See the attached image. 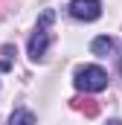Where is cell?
Returning <instances> with one entry per match:
<instances>
[{"instance_id": "7", "label": "cell", "mask_w": 122, "mask_h": 125, "mask_svg": "<svg viewBox=\"0 0 122 125\" xmlns=\"http://www.w3.org/2000/svg\"><path fill=\"white\" fill-rule=\"evenodd\" d=\"M111 125H122V122H119V119H113V122H111Z\"/></svg>"}, {"instance_id": "4", "label": "cell", "mask_w": 122, "mask_h": 125, "mask_svg": "<svg viewBox=\"0 0 122 125\" xmlns=\"http://www.w3.org/2000/svg\"><path fill=\"white\" fill-rule=\"evenodd\" d=\"M90 50L96 52V55H102V58H105L108 52H113V38H108V35H102V38H96V41L90 44Z\"/></svg>"}, {"instance_id": "3", "label": "cell", "mask_w": 122, "mask_h": 125, "mask_svg": "<svg viewBox=\"0 0 122 125\" xmlns=\"http://www.w3.org/2000/svg\"><path fill=\"white\" fill-rule=\"evenodd\" d=\"M70 15L79 21H96L102 15V3L99 0H73L70 3Z\"/></svg>"}, {"instance_id": "5", "label": "cell", "mask_w": 122, "mask_h": 125, "mask_svg": "<svg viewBox=\"0 0 122 125\" xmlns=\"http://www.w3.org/2000/svg\"><path fill=\"white\" fill-rule=\"evenodd\" d=\"M73 105L84 114V116H96L99 114V105H96V99H73Z\"/></svg>"}, {"instance_id": "6", "label": "cell", "mask_w": 122, "mask_h": 125, "mask_svg": "<svg viewBox=\"0 0 122 125\" xmlns=\"http://www.w3.org/2000/svg\"><path fill=\"white\" fill-rule=\"evenodd\" d=\"M12 125H35V116H32L29 111H15V116H12Z\"/></svg>"}, {"instance_id": "1", "label": "cell", "mask_w": 122, "mask_h": 125, "mask_svg": "<svg viewBox=\"0 0 122 125\" xmlns=\"http://www.w3.org/2000/svg\"><path fill=\"white\" fill-rule=\"evenodd\" d=\"M76 87L79 90H84V93H99V90H105L108 87V73L102 70V67H79L76 70Z\"/></svg>"}, {"instance_id": "2", "label": "cell", "mask_w": 122, "mask_h": 125, "mask_svg": "<svg viewBox=\"0 0 122 125\" xmlns=\"http://www.w3.org/2000/svg\"><path fill=\"white\" fill-rule=\"evenodd\" d=\"M50 23H52V12H44V15H41V23H38V32L32 35V41H29V58L32 61L44 58V52H47V47H50V32H47Z\"/></svg>"}]
</instances>
